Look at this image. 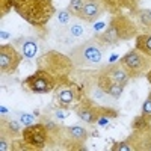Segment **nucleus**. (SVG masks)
<instances>
[{
    "label": "nucleus",
    "mask_w": 151,
    "mask_h": 151,
    "mask_svg": "<svg viewBox=\"0 0 151 151\" xmlns=\"http://www.w3.org/2000/svg\"><path fill=\"white\" fill-rule=\"evenodd\" d=\"M17 11L33 24L45 23L53 12L50 0H15Z\"/></svg>",
    "instance_id": "obj_1"
},
{
    "label": "nucleus",
    "mask_w": 151,
    "mask_h": 151,
    "mask_svg": "<svg viewBox=\"0 0 151 151\" xmlns=\"http://www.w3.org/2000/svg\"><path fill=\"white\" fill-rule=\"evenodd\" d=\"M103 56H104V48L97 40L86 41L71 52V59L74 60V64L88 68L100 67L103 62Z\"/></svg>",
    "instance_id": "obj_2"
},
{
    "label": "nucleus",
    "mask_w": 151,
    "mask_h": 151,
    "mask_svg": "<svg viewBox=\"0 0 151 151\" xmlns=\"http://www.w3.org/2000/svg\"><path fill=\"white\" fill-rule=\"evenodd\" d=\"M134 29L125 18H116L107 27V30L101 35V40L109 44H115L121 40H129L130 35H133Z\"/></svg>",
    "instance_id": "obj_3"
},
{
    "label": "nucleus",
    "mask_w": 151,
    "mask_h": 151,
    "mask_svg": "<svg viewBox=\"0 0 151 151\" xmlns=\"http://www.w3.org/2000/svg\"><path fill=\"white\" fill-rule=\"evenodd\" d=\"M121 65L125 67V71L129 70V73L137 76L148 68V59L144 56L142 52H130L122 58Z\"/></svg>",
    "instance_id": "obj_4"
},
{
    "label": "nucleus",
    "mask_w": 151,
    "mask_h": 151,
    "mask_svg": "<svg viewBox=\"0 0 151 151\" xmlns=\"http://www.w3.org/2000/svg\"><path fill=\"white\" fill-rule=\"evenodd\" d=\"M21 56L18 55V52L11 47V45H3L2 50H0V67H2V71L11 73L14 71L18 64H20Z\"/></svg>",
    "instance_id": "obj_5"
},
{
    "label": "nucleus",
    "mask_w": 151,
    "mask_h": 151,
    "mask_svg": "<svg viewBox=\"0 0 151 151\" xmlns=\"http://www.w3.org/2000/svg\"><path fill=\"white\" fill-rule=\"evenodd\" d=\"M26 85L35 92H48L53 88V80L48 74H45L42 71H38L36 74L30 76L26 80Z\"/></svg>",
    "instance_id": "obj_6"
},
{
    "label": "nucleus",
    "mask_w": 151,
    "mask_h": 151,
    "mask_svg": "<svg viewBox=\"0 0 151 151\" xmlns=\"http://www.w3.org/2000/svg\"><path fill=\"white\" fill-rule=\"evenodd\" d=\"M45 129L42 127L41 124H35V125H30V127H27L26 130H24L23 133V137L24 141H26L29 145H33V147H42L44 142H45Z\"/></svg>",
    "instance_id": "obj_7"
},
{
    "label": "nucleus",
    "mask_w": 151,
    "mask_h": 151,
    "mask_svg": "<svg viewBox=\"0 0 151 151\" xmlns=\"http://www.w3.org/2000/svg\"><path fill=\"white\" fill-rule=\"evenodd\" d=\"M100 14H101V8H100V5L95 2V0H89V2H86L83 5L80 17L83 20H88V21H94L95 18L100 17Z\"/></svg>",
    "instance_id": "obj_8"
},
{
    "label": "nucleus",
    "mask_w": 151,
    "mask_h": 151,
    "mask_svg": "<svg viewBox=\"0 0 151 151\" xmlns=\"http://www.w3.org/2000/svg\"><path fill=\"white\" fill-rule=\"evenodd\" d=\"M100 86H101L107 94H110L113 98L119 97L121 92H122V86H121L119 83H116V82H113L110 77H109V79H107V77H103L101 80H100Z\"/></svg>",
    "instance_id": "obj_9"
},
{
    "label": "nucleus",
    "mask_w": 151,
    "mask_h": 151,
    "mask_svg": "<svg viewBox=\"0 0 151 151\" xmlns=\"http://www.w3.org/2000/svg\"><path fill=\"white\" fill-rule=\"evenodd\" d=\"M109 77H110L113 82L119 83L121 86L127 85V82H129V74H127V71L122 70L119 65H118V67H112V68H109Z\"/></svg>",
    "instance_id": "obj_10"
},
{
    "label": "nucleus",
    "mask_w": 151,
    "mask_h": 151,
    "mask_svg": "<svg viewBox=\"0 0 151 151\" xmlns=\"http://www.w3.org/2000/svg\"><path fill=\"white\" fill-rule=\"evenodd\" d=\"M68 32L73 35L74 40H79V38H83L86 35V27H85V24L79 20H71V23L67 26Z\"/></svg>",
    "instance_id": "obj_11"
},
{
    "label": "nucleus",
    "mask_w": 151,
    "mask_h": 151,
    "mask_svg": "<svg viewBox=\"0 0 151 151\" xmlns=\"http://www.w3.org/2000/svg\"><path fill=\"white\" fill-rule=\"evenodd\" d=\"M20 50H21V53L26 56V58H33L35 55H36V52H38V45H36V42L33 41V40H24L23 42H21V45H20Z\"/></svg>",
    "instance_id": "obj_12"
},
{
    "label": "nucleus",
    "mask_w": 151,
    "mask_h": 151,
    "mask_svg": "<svg viewBox=\"0 0 151 151\" xmlns=\"http://www.w3.org/2000/svg\"><path fill=\"white\" fill-rule=\"evenodd\" d=\"M136 47L139 52L151 56V36L150 35H142V36H137L136 40Z\"/></svg>",
    "instance_id": "obj_13"
},
{
    "label": "nucleus",
    "mask_w": 151,
    "mask_h": 151,
    "mask_svg": "<svg viewBox=\"0 0 151 151\" xmlns=\"http://www.w3.org/2000/svg\"><path fill=\"white\" fill-rule=\"evenodd\" d=\"M91 95H92V98L94 100H97V101H100V103H103V104H109L110 101H112V95L110 94H107L101 86L100 88H94V89L91 91Z\"/></svg>",
    "instance_id": "obj_14"
},
{
    "label": "nucleus",
    "mask_w": 151,
    "mask_h": 151,
    "mask_svg": "<svg viewBox=\"0 0 151 151\" xmlns=\"http://www.w3.org/2000/svg\"><path fill=\"white\" fill-rule=\"evenodd\" d=\"M55 36H56V40L62 44H71L73 41H76L73 38V35L68 32L67 27H58L56 32H55Z\"/></svg>",
    "instance_id": "obj_15"
},
{
    "label": "nucleus",
    "mask_w": 151,
    "mask_h": 151,
    "mask_svg": "<svg viewBox=\"0 0 151 151\" xmlns=\"http://www.w3.org/2000/svg\"><path fill=\"white\" fill-rule=\"evenodd\" d=\"M71 14L73 12L70 9H64V11H59L56 14V23H58V27H67L68 24L71 23Z\"/></svg>",
    "instance_id": "obj_16"
},
{
    "label": "nucleus",
    "mask_w": 151,
    "mask_h": 151,
    "mask_svg": "<svg viewBox=\"0 0 151 151\" xmlns=\"http://www.w3.org/2000/svg\"><path fill=\"white\" fill-rule=\"evenodd\" d=\"M68 134L73 137V139L79 141V142H83L88 136V132L83 129V127H79V125H73V127L68 129Z\"/></svg>",
    "instance_id": "obj_17"
},
{
    "label": "nucleus",
    "mask_w": 151,
    "mask_h": 151,
    "mask_svg": "<svg viewBox=\"0 0 151 151\" xmlns=\"http://www.w3.org/2000/svg\"><path fill=\"white\" fill-rule=\"evenodd\" d=\"M77 115L82 121L85 122H95L97 121V115L91 110V109H79L77 110Z\"/></svg>",
    "instance_id": "obj_18"
},
{
    "label": "nucleus",
    "mask_w": 151,
    "mask_h": 151,
    "mask_svg": "<svg viewBox=\"0 0 151 151\" xmlns=\"http://www.w3.org/2000/svg\"><path fill=\"white\" fill-rule=\"evenodd\" d=\"M73 92L70 91V89H65V91H62L60 94H59V101H60V104H64V106H67V104H70L71 101H73Z\"/></svg>",
    "instance_id": "obj_19"
},
{
    "label": "nucleus",
    "mask_w": 151,
    "mask_h": 151,
    "mask_svg": "<svg viewBox=\"0 0 151 151\" xmlns=\"http://www.w3.org/2000/svg\"><path fill=\"white\" fill-rule=\"evenodd\" d=\"M83 5H85L83 0H71V3H70V11L73 12V14L80 15V12H82V9H83Z\"/></svg>",
    "instance_id": "obj_20"
},
{
    "label": "nucleus",
    "mask_w": 151,
    "mask_h": 151,
    "mask_svg": "<svg viewBox=\"0 0 151 151\" xmlns=\"http://www.w3.org/2000/svg\"><path fill=\"white\" fill-rule=\"evenodd\" d=\"M142 113H144V116H148V118H151V97H150V98L147 100V101L144 103Z\"/></svg>",
    "instance_id": "obj_21"
},
{
    "label": "nucleus",
    "mask_w": 151,
    "mask_h": 151,
    "mask_svg": "<svg viewBox=\"0 0 151 151\" xmlns=\"http://www.w3.org/2000/svg\"><path fill=\"white\" fill-rule=\"evenodd\" d=\"M32 121H33L32 115H27V113H21V115H20V122H23V124L32 125Z\"/></svg>",
    "instance_id": "obj_22"
},
{
    "label": "nucleus",
    "mask_w": 151,
    "mask_h": 151,
    "mask_svg": "<svg viewBox=\"0 0 151 151\" xmlns=\"http://www.w3.org/2000/svg\"><path fill=\"white\" fill-rule=\"evenodd\" d=\"M113 150H116V151H130V150H132V147H130L129 144L122 142V144H118V145H115V147H113Z\"/></svg>",
    "instance_id": "obj_23"
},
{
    "label": "nucleus",
    "mask_w": 151,
    "mask_h": 151,
    "mask_svg": "<svg viewBox=\"0 0 151 151\" xmlns=\"http://www.w3.org/2000/svg\"><path fill=\"white\" fill-rule=\"evenodd\" d=\"M142 21H144L145 24H151V11H144Z\"/></svg>",
    "instance_id": "obj_24"
},
{
    "label": "nucleus",
    "mask_w": 151,
    "mask_h": 151,
    "mask_svg": "<svg viewBox=\"0 0 151 151\" xmlns=\"http://www.w3.org/2000/svg\"><path fill=\"white\" fill-rule=\"evenodd\" d=\"M11 127H12V130H18L20 124H17V122H11Z\"/></svg>",
    "instance_id": "obj_25"
},
{
    "label": "nucleus",
    "mask_w": 151,
    "mask_h": 151,
    "mask_svg": "<svg viewBox=\"0 0 151 151\" xmlns=\"http://www.w3.org/2000/svg\"><path fill=\"white\" fill-rule=\"evenodd\" d=\"M148 80H150V82H151V70H150V71H148Z\"/></svg>",
    "instance_id": "obj_26"
},
{
    "label": "nucleus",
    "mask_w": 151,
    "mask_h": 151,
    "mask_svg": "<svg viewBox=\"0 0 151 151\" xmlns=\"http://www.w3.org/2000/svg\"><path fill=\"white\" fill-rule=\"evenodd\" d=\"M150 148H151V145H150Z\"/></svg>",
    "instance_id": "obj_27"
}]
</instances>
